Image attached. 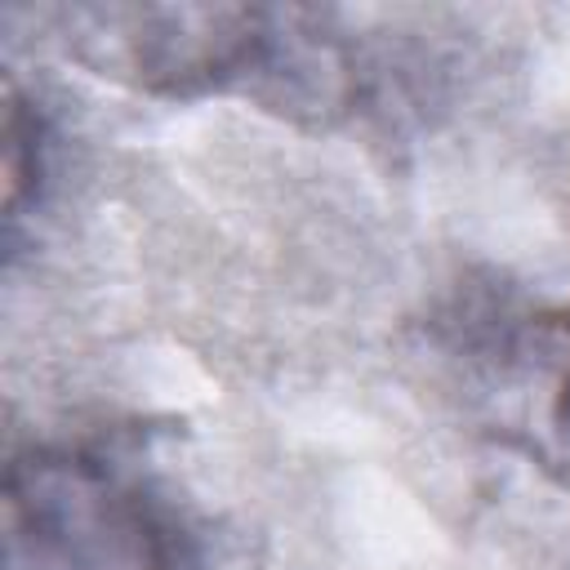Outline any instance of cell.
<instances>
[{
    "label": "cell",
    "mask_w": 570,
    "mask_h": 570,
    "mask_svg": "<svg viewBox=\"0 0 570 570\" xmlns=\"http://www.w3.org/2000/svg\"><path fill=\"white\" fill-rule=\"evenodd\" d=\"M9 570H174V539L102 459L31 454L9 472Z\"/></svg>",
    "instance_id": "1"
},
{
    "label": "cell",
    "mask_w": 570,
    "mask_h": 570,
    "mask_svg": "<svg viewBox=\"0 0 570 570\" xmlns=\"http://www.w3.org/2000/svg\"><path fill=\"white\" fill-rule=\"evenodd\" d=\"M552 428H557V441H561V459L570 463V383H566V392L557 396V410H552Z\"/></svg>",
    "instance_id": "2"
}]
</instances>
